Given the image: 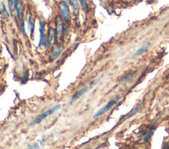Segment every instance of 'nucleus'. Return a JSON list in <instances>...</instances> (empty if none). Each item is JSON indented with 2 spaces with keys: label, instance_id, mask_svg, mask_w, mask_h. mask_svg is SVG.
Listing matches in <instances>:
<instances>
[{
  "label": "nucleus",
  "instance_id": "nucleus-7",
  "mask_svg": "<svg viewBox=\"0 0 169 149\" xmlns=\"http://www.w3.org/2000/svg\"><path fill=\"white\" fill-rule=\"evenodd\" d=\"M47 42H48V47L53 48L57 41L56 34L55 28L52 26H49L47 32Z\"/></svg>",
  "mask_w": 169,
  "mask_h": 149
},
{
  "label": "nucleus",
  "instance_id": "nucleus-13",
  "mask_svg": "<svg viewBox=\"0 0 169 149\" xmlns=\"http://www.w3.org/2000/svg\"><path fill=\"white\" fill-rule=\"evenodd\" d=\"M142 103H139V104L136 106V108H134L133 109H132L129 113L127 114V115L126 116V118H131L132 116H134L135 114L138 112V111L139 110V108H141L142 106Z\"/></svg>",
  "mask_w": 169,
  "mask_h": 149
},
{
  "label": "nucleus",
  "instance_id": "nucleus-2",
  "mask_svg": "<svg viewBox=\"0 0 169 149\" xmlns=\"http://www.w3.org/2000/svg\"><path fill=\"white\" fill-rule=\"evenodd\" d=\"M15 11L16 14L17 16V18L19 19L21 30L22 32V35L25 36H26V32H25V21H24V11H23V5L22 3L20 0H17L15 3Z\"/></svg>",
  "mask_w": 169,
  "mask_h": 149
},
{
  "label": "nucleus",
  "instance_id": "nucleus-8",
  "mask_svg": "<svg viewBox=\"0 0 169 149\" xmlns=\"http://www.w3.org/2000/svg\"><path fill=\"white\" fill-rule=\"evenodd\" d=\"M35 22L36 19L32 15H29L27 20V26L28 31L30 32V36L31 38H33L34 30H35Z\"/></svg>",
  "mask_w": 169,
  "mask_h": 149
},
{
  "label": "nucleus",
  "instance_id": "nucleus-10",
  "mask_svg": "<svg viewBox=\"0 0 169 149\" xmlns=\"http://www.w3.org/2000/svg\"><path fill=\"white\" fill-rule=\"evenodd\" d=\"M69 5L72 7L73 15L75 16H77L80 11V3L79 0H69Z\"/></svg>",
  "mask_w": 169,
  "mask_h": 149
},
{
  "label": "nucleus",
  "instance_id": "nucleus-9",
  "mask_svg": "<svg viewBox=\"0 0 169 149\" xmlns=\"http://www.w3.org/2000/svg\"><path fill=\"white\" fill-rule=\"evenodd\" d=\"M90 89L89 86H85L82 88H81L79 90H78L76 93H75L73 96L72 97V98L71 99L70 101V104H72L73 102H74L75 101H76L77 100H78L81 96H83L85 93H87V91H89V89Z\"/></svg>",
  "mask_w": 169,
  "mask_h": 149
},
{
  "label": "nucleus",
  "instance_id": "nucleus-15",
  "mask_svg": "<svg viewBox=\"0 0 169 149\" xmlns=\"http://www.w3.org/2000/svg\"><path fill=\"white\" fill-rule=\"evenodd\" d=\"M79 3H80L81 7L82 8L83 11H86L87 9L88 5H87V0H79Z\"/></svg>",
  "mask_w": 169,
  "mask_h": 149
},
{
  "label": "nucleus",
  "instance_id": "nucleus-3",
  "mask_svg": "<svg viewBox=\"0 0 169 149\" xmlns=\"http://www.w3.org/2000/svg\"><path fill=\"white\" fill-rule=\"evenodd\" d=\"M61 107H62L61 105H56L55 106H54L53 108H50V109L46 111L45 112H42L41 114H40V115L38 116L35 119H34L32 121H31L30 123H29L28 126H32L34 125H36L37 124H39L41 122H42L45 118L48 117L49 116L52 115V114H53L54 112L59 111L61 108Z\"/></svg>",
  "mask_w": 169,
  "mask_h": 149
},
{
  "label": "nucleus",
  "instance_id": "nucleus-6",
  "mask_svg": "<svg viewBox=\"0 0 169 149\" xmlns=\"http://www.w3.org/2000/svg\"><path fill=\"white\" fill-rule=\"evenodd\" d=\"M58 9H59L61 16L63 18V20H65L67 22L71 20L72 15L68 4L60 2L59 5H58Z\"/></svg>",
  "mask_w": 169,
  "mask_h": 149
},
{
  "label": "nucleus",
  "instance_id": "nucleus-1",
  "mask_svg": "<svg viewBox=\"0 0 169 149\" xmlns=\"http://www.w3.org/2000/svg\"><path fill=\"white\" fill-rule=\"evenodd\" d=\"M46 22L44 20H39V33L40 40L38 43V47L41 49H46L48 47L47 36L45 34Z\"/></svg>",
  "mask_w": 169,
  "mask_h": 149
},
{
  "label": "nucleus",
  "instance_id": "nucleus-5",
  "mask_svg": "<svg viewBox=\"0 0 169 149\" xmlns=\"http://www.w3.org/2000/svg\"><path fill=\"white\" fill-rule=\"evenodd\" d=\"M120 97H121L120 95H118V96H116L114 99H113L112 100L109 101L107 104V105H105L104 107H102L101 109L99 110L98 112H97L94 114V116H92L93 118H98V117H100V116L104 115V114L105 113H107L108 111H109L113 107V106H114L116 104V103L118 102V101L120 99Z\"/></svg>",
  "mask_w": 169,
  "mask_h": 149
},
{
  "label": "nucleus",
  "instance_id": "nucleus-16",
  "mask_svg": "<svg viewBox=\"0 0 169 149\" xmlns=\"http://www.w3.org/2000/svg\"><path fill=\"white\" fill-rule=\"evenodd\" d=\"M29 148H39V146L37 144V143H34V144L32 145L30 147H28Z\"/></svg>",
  "mask_w": 169,
  "mask_h": 149
},
{
  "label": "nucleus",
  "instance_id": "nucleus-12",
  "mask_svg": "<svg viewBox=\"0 0 169 149\" xmlns=\"http://www.w3.org/2000/svg\"><path fill=\"white\" fill-rule=\"evenodd\" d=\"M1 5H2V11H1L2 15L3 16V17L5 19L8 20L10 18L11 14L8 11L6 7V5H5V4L3 2H1Z\"/></svg>",
  "mask_w": 169,
  "mask_h": 149
},
{
  "label": "nucleus",
  "instance_id": "nucleus-11",
  "mask_svg": "<svg viewBox=\"0 0 169 149\" xmlns=\"http://www.w3.org/2000/svg\"><path fill=\"white\" fill-rule=\"evenodd\" d=\"M63 49H64V47H63V45H59V46L55 47L53 49V51H52V53L51 55L52 59L53 60L57 59L58 57L60 56L62 53L63 52Z\"/></svg>",
  "mask_w": 169,
  "mask_h": 149
},
{
  "label": "nucleus",
  "instance_id": "nucleus-17",
  "mask_svg": "<svg viewBox=\"0 0 169 149\" xmlns=\"http://www.w3.org/2000/svg\"><path fill=\"white\" fill-rule=\"evenodd\" d=\"M60 2L69 5V0H60Z\"/></svg>",
  "mask_w": 169,
  "mask_h": 149
},
{
  "label": "nucleus",
  "instance_id": "nucleus-14",
  "mask_svg": "<svg viewBox=\"0 0 169 149\" xmlns=\"http://www.w3.org/2000/svg\"><path fill=\"white\" fill-rule=\"evenodd\" d=\"M148 47H149V45L148 44L143 45L142 47H141L138 50H137L136 51L135 54H134V56H137L141 55L142 54H143L144 52H145V51L147 50Z\"/></svg>",
  "mask_w": 169,
  "mask_h": 149
},
{
  "label": "nucleus",
  "instance_id": "nucleus-4",
  "mask_svg": "<svg viewBox=\"0 0 169 149\" xmlns=\"http://www.w3.org/2000/svg\"><path fill=\"white\" fill-rule=\"evenodd\" d=\"M63 19L61 16H56L55 20V30L56 34V39L58 43H61L63 41L65 26H64Z\"/></svg>",
  "mask_w": 169,
  "mask_h": 149
}]
</instances>
